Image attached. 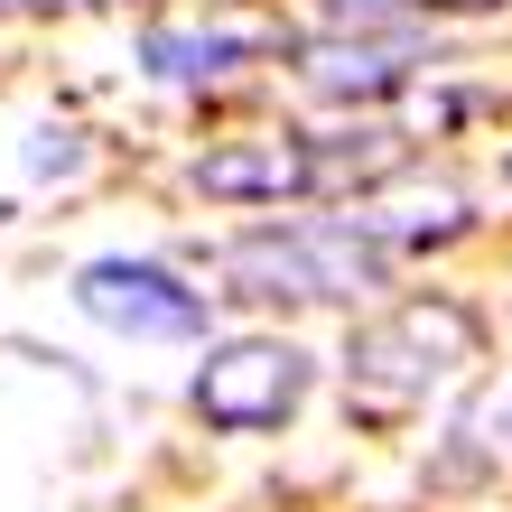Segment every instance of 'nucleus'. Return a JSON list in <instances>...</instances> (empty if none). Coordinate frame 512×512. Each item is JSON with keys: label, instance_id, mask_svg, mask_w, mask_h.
Wrapping results in <instances>:
<instances>
[{"label": "nucleus", "instance_id": "4", "mask_svg": "<svg viewBox=\"0 0 512 512\" xmlns=\"http://www.w3.org/2000/svg\"><path fill=\"white\" fill-rule=\"evenodd\" d=\"M75 308L112 326L131 345H205L215 336V289H196L177 261H149V252H103L75 270Z\"/></svg>", "mask_w": 512, "mask_h": 512}, {"label": "nucleus", "instance_id": "6", "mask_svg": "<svg viewBox=\"0 0 512 512\" xmlns=\"http://www.w3.org/2000/svg\"><path fill=\"white\" fill-rule=\"evenodd\" d=\"M261 56V38H243V28H149L140 38V75L149 84H224V75H243Z\"/></svg>", "mask_w": 512, "mask_h": 512}, {"label": "nucleus", "instance_id": "1", "mask_svg": "<svg viewBox=\"0 0 512 512\" xmlns=\"http://www.w3.org/2000/svg\"><path fill=\"white\" fill-rule=\"evenodd\" d=\"M205 261L224 280L215 298H243V308H373L401 270L345 215H261L224 243H205Z\"/></svg>", "mask_w": 512, "mask_h": 512}, {"label": "nucleus", "instance_id": "3", "mask_svg": "<svg viewBox=\"0 0 512 512\" xmlns=\"http://www.w3.org/2000/svg\"><path fill=\"white\" fill-rule=\"evenodd\" d=\"M308 391H317V364H308V345H289V336H224V345H205V364L187 382V401L205 429H224V438H270V429H289L298 410H308Z\"/></svg>", "mask_w": 512, "mask_h": 512}, {"label": "nucleus", "instance_id": "5", "mask_svg": "<svg viewBox=\"0 0 512 512\" xmlns=\"http://www.w3.org/2000/svg\"><path fill=\"white\" fill-rule=\"evenodd\" d=\"M419 28H336V38L298 47V84L317 103H382L419 75Z\"/></svg>", "mask_w": 512, "mask_h": 512}, {"label": "nucleus", "instance_id": "2", "mask_svg": "<svg viewBox=\"0 0 512 512\" xmlns=\"http://www.w3.org/2000/svg\"><path fill=\"white\" fill-rule=\"evenodd\" d=\"M466 364H485V308L457 289H401L345 336V401L364 419H410Z\"/></svg>", "mask_w": 512, "mask_h": 512}, {"label": "nucleus", "instance_id": "7", "mask_svg": "<svg viewBox=\"0 0 512 512\" xmlns=\"http://www.w3.org/2000/svg\"><path fill=\"white\" fill-rule=\"evenodd\" d=\"M457 438H475V447H485V457H512V373H503V382H485V391H475V401H466Z\"/></svg>", "mask_w": 512, "mask_h": 512}]
</instances>
